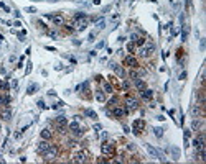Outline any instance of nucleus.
Returning a JSON list of instances; mask_svg holds the SVG:
<instances>
[{"instance_id": "nucleus-1", "label": "nucleus", "mask_w": 206, "mask_h": 164, "mask_svg": "<svg viewBox=\"0 0 206 164\" xmlns=\"http://www.w3.org/2000/svg\"><path fill=\"white\" fill-rule=\"evenodd\" d=\"M152 51H155V44L148 41V43H147V46H142V48L138 49V53H140V56H143V58H147V56H150V54H152Z\"/></svg>"}, {"instance_id": "nucleus-2", "label": "nucleus", "mask_w": 206, "mask_h": 164, "mask_svg": "<svg viewBox=\"0 0 206 164\" xmlns=\"http://www.w3.org/2000/svg\"><path fill=\"white\" fill-rule=\"evenodd\" d=\"M56 154H58V148L51 145V146L48 148V151H46L43 156H45V159H46V161H53L54 158H56Z\"/></svg>"}, {"instance_id": "nucleus-3", "label": "nucleus", "mask_w": 206, "mask_h": 164, "mask_svg": "<svg viewBox=\"0 0 206 164\" xmlns=\"http://www.w3.org/2000/svg\"><path fill=\"white\" fill-rule=\"evenodd\" d=\"M125 105H127V108H125L127 112L138 108V102H137V99H134V97H127V99H125Z\"/></svg>"}, {"instance_id": "nucleus-4", "label": "nucleus", "mask_w": 206, "mask_h": 164, "mask_svg": "<svg viewBox=\"0 0 206 164\" xmlns=\"http://www.w3.org/2000/svg\"><path fill=\"white\" fill-rule=\"evenodd\" d=\"M145 148H147V151H148V154H150V156L157 158V159H160V161H165V158H162V154H160V153H158L152 145H145Z\"/></svg>"}, {"instance_id": "nucleus-5", "label": "nucleus", "mask_w": 206, "mask_h": 164, "mask_svg": "<svg viewBox=\"0 0 206 164\" xmlns=\"http://www.w3.org/2000/svg\"><path fill=\"white\" fill-rule=\"evenodd\" d=\"M50 146H51L50 143L46 141V140H43V141H40V143H38V146H37V151L40 153V154H45V153L48 151V148H50Z\"/></svg>"}, {"instance_id": "nucleus-6", "label": "nucleus", "mask_w": 206, "mask_h": 164, "mask_svg": "<svg viewBox=\"0 0 206 164\" xmlns=\"http://www.w3.org/2000/svg\"><path fill=\"white\" fill-rule=\"evenodd\" d=\"M109 67H111L112 71H116V74L119 76V77H125V71H124L120 66H117L116 63H109Z\"/></svg>"}, {"instance_id": "nucleus-7", "label": "nucleus", "mask_w": 206, "mask_h": 164, "mask_svg": "<svg viewBox=\"0 0 206 164\" xmlns=\"http://www.w3.org/2000/svg\"><path fill=\"white\" fill-rule=\"evenodd\" d=\"M73 161L74 162H86L87 161V153H84V151L76 153V154L73 156Z\"/></svg>"}, {"instance_id": "nucleus-8", "label": "nucleus", "mask_w": 206, "mask_h": 164, "mask_svg": "<svg viewBox=\"0 0 206 164\" xmlns=\"http://www.w3.org/2000/svg\"><path fill=\"white\" fill-rule=\"evenodd\" d=\"M69 128H71V130H73V133H74V135H82V131H84L86 130V128H81L79 125H78V121H73V123H69Z\"/></svg>"}, {"instance_id": "nucleus-9", "label": "nucleus", "mask_w": 206, "mask_h": 164, "mask_svg": "<svg viewBox=\"0 0 206 164\" xmlns=\"http://www.w3.org/2000/svg\"><path fill=\"white\" fill-rule=\"evenodd\" d=\"M74 25L78 26V30H84L87 26V18H74Z\"/></svg>"}, {"instance_id": "nucleus-10", "label": "nucleus", "mask_w": 206, "mask_h": 164, "mask_svg": "<svg viewBox=\"0 0 206 164\" xmlns=\"http://www.w3.org/2000/svg\"><path fill=\"white\" fill-rule=\"evenodd\" d=\"M101 151H102V154H112V153H114V146H112L111 143H104V145L101 146Z\"/></svg>"}, {"instance_id": "nucleus-11", "label": "nucleus", "mask_w": 206, "mask_h": 164, "mask_svg": "<svg viewBox=\"0 0 206 164\" xmlns=\"http://www.w3.org/2000/svg\"><path fill=\"white\" fill-rule=\"evenodd\" d=\"M124 63H125L127 66H130V67H137V66H138L137 59L134 58V56H125V59H124Z\"/></svg>"}, {"instance_id": "nucleus-12", "label": "nucleus", "mask_w": 206, "mask_h": 164, "mask_svg": "<svg viewBox=\"0 0 206 164\" xmlns=\"http://www.w3.org/2000/svg\"><path fill=\"white\" fill-rule=\"evenodd\" d=\"M143 126H145V123H143L142 120H135V121H134V133H135V135H138Z\"/></svg>"}, {"instance_id": "nucleus-13", "label": "nucleus", "mask_w": 206, "mask_h": 164, "mask_svg": "<svg viewBox=\"0 0 206 164\" xmlns=\"http://www.w3.org/2000/svg\"><path fill=\"white\" fill-rule=\"evenodd\" d=\"M127 113L125 108H120V107H114V110H112V115L114 117H124Z\"/></svg>"}, {"instance_id": "nucleus-14", "label": "nucleus", "mask_w": 206, "mask_h": 164, "mask_svg": "<svg viewBox=\"0 0 206 164\" xmlns=\"http://www.w3.org/2000/svg\"><path fill=\"white\" fill-rule=\"evenodd\" d=\"M46 17L53 20L54 25H63V17H59V15H46Z\"/></svg>"}, {"instance_id": "nucleus-15", "label": "nucleus", "mask_w": 206, "mask_h": 164, "mask_svg": "<svg viewBox=\"0 0 206 164\" xmlns=\"http://www.w3.org/2000/svg\"><path fill=\"white\" fill-rule=\"evenodd\" d=\"M142 97H143L145 100H150L152 97H153V92H152L150 89H143V90H142Z\"/></svg>"}, {"instance_id": "nucleus-16", "label": "nucleus", "mask_w": 206, "mask_h": 164, "mask_svg": "<svg viewBox=\"0 0 206 164\" xmlns=\"http://www.w3.org/2000/svg\"><path fill=\"white\" fill-rule=\"evenodd\" d=\"M84 115L89 117V118H94V120L97 118V113H96L94 110H91V108H86V110H84Z\"/></svg>"}, {"instance_id": "nucleus-17", "label": "nucleus", "mask_w": 206, "mask_h": 164, "mask_svg": "<svg viewBox=\"0 0 206 164\" xmlns=\"http://www.w3.org/2000/svg\"><path fill=\"white\" fill-rule=\"evenodd\" d=\"M181 39L183 41L188 39V25H183L181 26Z\"/></svg>"}, {"instance_id": "nucleus-18", "label": "nucleus", "mask_w": 206, "mask_h": 164, "mask_svg": "<svg viewBox=\"0 0 206 164\" xmlns=\"http://www.w3.org/2000/svg\"><path fill=\"white\" fill-rule=\"evenodd\" d=\"M41 138H43V140H50L51 138V131L48 128H43V130H41Z\"/></svg>"}, {"instance_id": "nucleus-19", "label": "nucleus", "mask_w": 206, "mask_h": 164, "mask_svg": "<svg viewBox=\"0 0 206 164\" xmlns=\"http://www.w3.org/2000/svg\"><path fill=\"white\" fill-rule=\"evenodd\" d=\"M134 82H135V87H137L138 90H143V89H147V87H145V82H143V80H140V79H135Z\"/></svg>"}, {"instance_id": "nucleus-20", "label": "nucleus", "mask_w": 206, "mask_h": 164, "mask_svg": "<svg viewBox=\"0 0 206 164\" xmlns=\"http://www.w3.org/2000/svg\"><path fill=\"white\" fill-rule=\"evenodd\" d=\"M191 128H193V130H199V128H201V120H199V118H195L191 121Z\"/></svg>"}, {"instance_id": "nucleus-21", "label": "nucleus", "mask_w": 206, "mask_h": 164, "mask_svg": "<svg viewBox=\"0 0 206 164\" xmlns=\"http://www.w3.org/2000/svg\"><path fill=\"white\" fill-rule=\"evenodd\" d=\"M10 104V97L8 95H0V105H8Z\"/></svg>"}, {"instance_id": "nucleus-22", "label": "nucleus", "mask_w": 206, "mask_h": 164, "mask_svg": "<svg viewBox=\"0 0 206 164\" xmlns=\"http://www.w3.org/2000/svg\"><path fill=\"white\" fill-rule=\"evenodd\" d=\"M96 99L99 100V102H104V100H106V95H104V92H102V90H97V92H96Z\"/></svg>"}, {"instance_id": "nucleus-23", "label": "nucleus", "mask_w": 206, "mask_h": 164, "mask_svg": "<svg viewBox=\"0 0 206 164\" xmlns=\"http://www.w3.org/2000/svg\"><path fill=\"white\" fill-rule=\"evenodd\" d=\"M37 90H38V85H37V84H30V85H28V90H27V92H28V94H35V92H37Z\"/></svg>"}, {"instance_id": "nucleus-24", "label": "nucleus", "mask_w": 206, "mask_h": 164, "mask_svg": "<svg viewBox=\"0 0 206 164\" xmlns=\"http://www.w3.org/2000/svg\"><path fill=\"white\" fill-rule=\"evenodd\" d=\"M172 156H173V159H178L180 158V151H178V148H172Z\"/></svg>"}, {"instance_id": "nucleus-25", "label": "nucleus", "mask_w": 206, "mask_h": 164, "mask_svg": "<svg viewBox=\"0 0 206 164\" xmlns=\"http://www.w3.org/2000/svg\"><path fill=\"white\" fill-rule=\"evenodd\" d=\"M10 117H12L10 110H3V112H2V118H3V120H10Z\"/></svg>"}, {"instance_id": "nucleus-26", "label": "nucleus", "mask_w": 206, "mask_h": 164, "mask_svg": "<svg viewBox=\"0 0 206 164\" xmlns=\"http://www.w3.org/2000/svg\"><path fill=\"white\" fill-rule=\"evenodd\" d=\"M153 131H155V136L157 138H162L163 136V128H155Z\"/></svg>"}, {"instance_id": "nucleus-27", "label": "nucleus", "mask_w": 206, "mask_h": 164, "mask_svg": "<svg viewBox=\"0 0 206 164\" xmlns=\"http://www.w3.org/2000/svg\"><path fill=\"white\" fill-rule=\"evenodd\" d=\"M97 28L99 30H102V28H106V20L104 18H101L99 22H97Z\"/></svg>"}, {"instance_id": "nucleus-28", "label": "nucleus", "mask_w": 206, "mask_h": 164, "mask_svg": "<svg viewBox=\"0 0 206 164\" xmlns=\"http://www.w3.org/2000/svg\"><path fill=\"white\" fill-rule=\"evenodd\" d=\"M0 87H2V89H3L5 92L8 90V84H7V82H5V80H0Z\"/></svg>"}, {"instance_id": "nucleus-29", "label": "nucleus", "mask_w": 206, "mask_h": 164, "mask_svg": "<svg viewBox=\"0 0 206 164\" xmlns=\"http://www.w3.org/2000/svg\"><path fill=\"white\" fill-rule=\"evenodd\" d=\"M204 48H206V39L203 38L201 41H199V49H201V51H204Z\"/></svg>"}, {"instance_id": "nucleus-30", "label": "nucleus", "mask_w": 206, "mask_h": 164, "mask_svg": "<svg viewBox=\"0 0 206 164\" xmlns=\"http://www.w3.org/2000/svg\"><path fill=\"white\" fill-rule=\"evenodd\" d=\"M104 90L107 92V94H111V92H112V85L111 84H104Z\"/></svg>"}, {"instance_id": "nucleus-31", "label": "nucleus", "mask_w": 206, "mask_h": 164, "mask_svg": "<svg viewBox=\"0 0 206 164\" xmlns=\"http://www.w3.org/2000/svg\"><path fill=\"white\" fill-rule=\"evenodd\" d=\"M127 49H129V51H130V53H132V51L135 49V44H134V43H129V44H127Z\"/></svg>"}, {"instance_id": "nucleus-32", "label": "nucleus", "mask_w": 206, "mask_h": 164, "mask_svg": "<svg viewBox=\"0 0 206 164\" xmlns=\"http://www.w3.org/2000/svg\"><path fill=\"white\" fill-rule=\"evenodd\" d=\"M130 77H132L134 80H135V79H138V74L135 72V71H130Z\"/></svg>"}, {"instance_id": "nucleus-33", "label": "nucleus", "mask_w": 206, "mask_h": 164, "mask_svg": "<svg viewBox=\"0 0 206 164\" xmlns=\"http://www.w3.org/2000/svg\"><path fill=\"white\" fill-rule=\"evenodd\" d=\"M48 36H50V38H53V39H56V38H58V35H56L54 31H48Z\"/></svg>"}, {"instance_id": "nucleus-34", "label": "nucleus", "mask_w": 206, "mask_h": 164, "mask_svg": "<svg viewBox=\"0 0 206 164\" xmlns=\"http://www.w3.org/2000/svg\"><path fill=\"white\" fill-rule=\"evenodd\" d=\"M199 104H203V102H204V95H203V92H199Z\"/></svg>"}, {"instance_id": "nucleus-35", "label": "nucleus", "mask_w": 206, "mask_h": 164, "mask_svg": "<svg viewBox=\"0 0 206 164\" xmlns=\"http://www.w3.org/2000/svg\"><path fill=\"white\" fill-rule=\"evenodd\" d=\"M38 107H40V108H46V105H45V102H43V100H40V102H38Z\"/></svg>"}, {"instance_id": "nucleus-36", "label": "nucleus", "mask_w": 206, "mask_h": 164, "mask_svg": "<svg viewBox=\"0 0 206 164\" xmlns=\"http://www.w3.org/2000/svg\"><path fill=\"white\" fill-rule=\"evenodd\" d=\"M0 7H2L3 10H5V12H10V8L7 7V5H5V3H0Z\"/></svg>"}, {"instance_id": "nucleus-37", "label": "nucleus", "mask_w": 206, "mask_h": 164, "mask_svg": "<svg viewBox=\"0 0 206 164\" xmlns=\"http://www.w3.org/2000/svg\"><path fill=\"white\" fill-rule=\"evenodd\" d=\"M27 12H30V13H37V10H35L33 7H28V8H27Z\"/></svg>"}, {"instance_id": "nucleus-38", "label": "nucleus", "mask_w": 206, "mask_h": 164, "mask_svg": "<svg viewBox=\"0 0 206 164\" xmlns=\"http://www.w3.org/2000/svg\"><path fill=\"white\" fill-rule=\"evenodd\" d=\"M101 48H104V41H101V43H97V49H101Z\"/></svg>"}, {"instance_id": "nucleus-39", "label": "nucleus", "mask_w": 206, "mask_h": 164, "mask_svg": "<svg viewBox=\"0 0 206 164\" xmlns=\"http://www.w3.org/2000/svg\"><path fill=\"white\" fill-rule=\"evenodd\" d=\"M94 130H102V126L99 125V123H96V125H94Z\"/></svg>"}, {"instance_id": "nucleus-40", "label": "nucleus", "mask_w": 206, "mask_h": 164, "mask_svg": "<svg viewBox=\"0 0 206 164\" xmlns=\"http://www.w3.org/2000/svg\"><path fill=\"white\" fill-rule=\"evenodd\" d=\"M12 85H13V89H17V87H18V82H17V80H13V82H12Z\"/></svg>"}, {"instance_id": "nucleus-41", "label": "nucleus", "mask_w": 206, "mask_h": 164, "mask_svg": "<svg viewBox=\"0 0 206 164\" xmlns=\"http://www.w3.org/2000/svg\"><path fill=\"white\" fill-rule=\"evenodd\" d=\"M122 85H124V89H129V82H127V80H124Z\"/></svg>"}, {"instance_id": "nucleus-42", "label": "nucleus", "mask_w": 206, "mask_h": 164, "mask_svg": "<svg viewBox=\"0 0 206 164\" xmlns=\"http://www.w3.org/2000/svg\"><path fill=\"white\" fill-rule=\"evenodd\" d=\"M87 41H94V33H91V35H89V39H87Z\"/></svg>"}]
</instances>
